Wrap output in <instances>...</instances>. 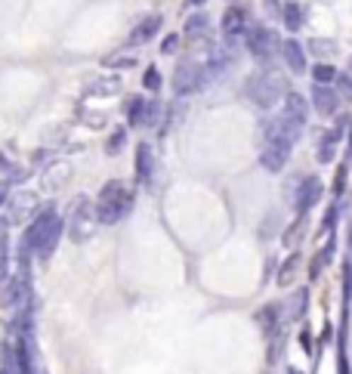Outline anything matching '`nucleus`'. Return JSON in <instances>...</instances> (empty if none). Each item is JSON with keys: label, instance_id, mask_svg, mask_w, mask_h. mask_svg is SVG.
I'll use <instances>...</instances> for the list:
<instances>
[{"label": "nucleus", "instance_id": "1", "mask_svg": "<svg viewBox=\"0 0 352 374\" xmlns=\"http://www.w3.org/2000/svg\"><path fill=\"white\" fill-rule=\"evenodd\" d=\"M65 232V220L56 214V208H44L31 217V223L22 229L19 254H31L40 263H47L59 248V238Z\"/></svg>", "mask_w": 352, "mask_h": 374}, {"label": "nucleus", "instance_id": "26", "mask_svg": "<svg viewBox=\"0 0 352 374\" xmlns=\"http://www.w3.org/2000/svg\"><path fill=\"white\" fill-rule=\"evenodd\" d=\"M142 87L152 93V96H158L161 93V87H164V78H161V72L154 65H149L145 68V74H142Z\"/></svg>", "mask_w": 352, "mask_h": 374}, {"label": "nucleus", "instance_id": "3", "mask_svg": "<svg viewBox=\"0 0 352 374\" xmlns=\"http://www.w3.org/2000/svg\"><path fill=\"white\" fill-rule=\"evenodd\" d=\"M288 78H281L278 72H256L244 81V96L254 102L256 108H276L281 99L288 96Z\"/></svg>", "mask_w": 352, "mask_h": 374}, {"label": "nucleus", "instance_id": "37", "mask_svg": "<svg viewBox=\"0 0 352 374\" xmlns=\"http://www.w3.org/2000/svg\"><path fill=\"white\" fill-rule=\"evenodd\" d=\"M266 4H269V6H272V10H276V0H266Z\"/></svg>", "mask_w": 352, "mask_h": 374}, {"label": "nucleus", "instance_id": "23", "mask_svg": "<svg viewBox=\"0 0 352 374\" xmlns=\"http://www.w3.org/2000/svg\"><path fill=\"white\" fill-rule=\"evenodd\" d=\"M303 232H306V217H297L294 223H290V229L285 235H281V242H285V248H290L294 251L300 242H303Z\"/></svg>", "mask_w": 352, "mask_h": 374}, {"label": "nucleus", "instance_id": "34", "mask_svg": "<svg viewBox=\"0 0 352 374\" xmlns=\"http://www.w3.org/2000/svg\"><path fill=\"white\" fill-rule=\"evenodd\" d=\"M10 180H0V208H4V204H10Z\"/></svg>", "mask_w": 352, "mask_h": 374}, {"label": "nucleus", "instance_id": "19", "mask_svg": "<svg viewBox=\"0 0 352 374\" xmlns=\"http://www.w3.org/2000/svg\"><path fill=\"white\" fill-rule=\"evenodd\" d=\"M297 276H300V254L290 251L288 257H285V263L278 266V272H276V285L278 288H290V285L297 282Z\"/></svg>", "mask_w": 352, "mask_h": 374}, {"label": "nucleus", "instance_id": "14", "mask_svg": "<svg viewBox=\"0 0 352 374\" xmlns=\"http://www.w3.org/2000/svg\"><path fill=\"white\" fill-rule=\"evenodd\" d=\"M161 22H164V19H161L158 13L142 16V19L130 28V34H127V44H130V47H142V44H149V40L154 38V34L161 31Z\"/></svg>", "mask_w": 352, "mask_h": 374}, {"label": "nucleus", "instance_id": "36", "mask_svg": "<svg viewBox=\"0 0 352 374\" xmlns=\"http://www.w3.org/2000/svg\"><path fill=\"white\" fill-rule=\"evenodd\" d=\"M201 4H208V0H186V6H201Z\"/></svg>", "mask_w": 352, "mask_h": 374}, {"label": "nucleus", "instance_id": "41", "mask_svg": "<svg viewBox=\"0 0 352 374\" xmlns=\"http://www.w3.org/2000/svg\"><path fill=\"white\" fill-rule=\"evenodd\" d=\"M38 374H44V371H38Z\"/></svg>", "mask_w": 352, "mask_h": 374}, {"label": "nucleus", "instance_id": "21", "mask_svg": "<svg viewBox=\"0 0 352 374\" xmlns=\"http://www.w3.org/2000/svg\"><path fill=\"white\" fill-rule=\"evenodd\" d=\"M142 112H145V99L142 96H127V102H124L127 127H140L142 124Z\"/></svg>", "mask_w": 352, "mask_h": 374}, {"label": "nucleus", "instance_id": "11", "mask_svg": "<svg viewBox=\"0 0 352 374\" xmlns=\"http://www.w3.org/2000/svg\"><path fill=\"white\" fill-rule=\"evenodd\" d=\"M222 38L226 40H235V38H244L247 25H251V10H247L244 4H229L226 10H222Z\"/></svg>", "mask_w": 352, "mask_h": 374}, {"label": "nucleus", "instance_id": "12", "mask_svg": "<svg viewBox=\"0 0 352 374\" xmlns=\"http://www.w3.org/2000/svg\"><path fill=\"white\" fill-rule=\"evenodd\" d=\"M346 124L349 118H340L334 127H328L322 136H319V149H315V158H319V164H331L334 158H337V149L343 142V133H346Z\"/></svg>", "mask_w": 352, "mask_h": 374}, {"label": "nucleus", "instance_id": "7", "mask_svg": "<svg viewBox=\"0 0 352 374\" xmlns=\"http://www.w3.org/2000/svg\"><path fill=\"white\" fill-rule=\"evenodd\" d=\"M319 201H322V180H319V176L306 174V176H300V180L290 186V204H294L297 217H306Z\"/></svg>", "mask_w": 352, "mask_h": 374}, {"label": "nucleus", "instance_id": "27", "mask_svg": "<svg viewBox=\"0 0 352 374\" xmlns=\"http://www.w3.org/2000/svg\"><path fill=\"white\" fill-rule=\"evenodd\" d=\"M124 142H127V127H118V130L106 140V152H108V155H121Z\"/></svg>", "mask_w": 352, "mask_h": 374}, {"label": "nucleus", "instance_id": "28", "mask_svg": "<svg viewBox=\"0 0 352 374\" xmlns=\"http://www.w3.org/2000/svg\"><path fill=\"white\" fill-rule=\"evenodd\" d=\"M161 102L158 99H152V102H145V112H142V124L145 127H158V121H161Z\"/></svg>", "mask_w": 352, "mask_h": 374}, {"label": "nucleus", "instance_id": "22", "mask_svg": "<svg viewBox=\"0 0 352 374\" xmlns=\"http://www.w3.org/2000/svg\"><path fill=\"white\" fill-rule=\"evenodd\" d=\"M309 74H312V84H334L340 72L331 62H324V59H322V62H315L312 68H309Z\"/></svg>", "mask_w": 352, "mask_h": 374}, {"label": "nucleus", "instance_id": "24", "mask_svg": "<svg viewBox=\"0 0 352 374\" xmlns=\"http://www.w3.org/2000/svg\"><path fill=\"white\" fill-rule=\"evenodd\" d=\"M111 93H121V78H102V81H96L90 87V96H111Z\"/></svg>", "mask_w": 352, "mask_h": 374}, {"label": "nucleus", "instance_id": "35", "mask_svg": "<svg viewBox=\"0 0 352 374\" xmlns=\"http://www.w3.org/2000/svg\"><path fill=\"white\" fill-rule=\"evenodd\" d=\"M346 158L352 161V121H349V136H346Z\"/></svg>", "mask_w": 352, "mask_h": 374}, {"label": "nucleus", "instance_id": "5", "mask_svg": "<svg viewBox=\"0 0 352 374\" xmlns=\"http://www.w3.org/2000/svg\"><path fill=\"white\" fill-rule=\"evenodd\" d=\"M244 47L247 53H251L256 62H269L272 56H276V50H281V40L276 38V31L266 28V25H247L244 31Z\"/></svg>", "mask_w": 352, "mask_h": 374}, {"label": "nucleus", "instance_id": "16", "mask_svg": "<svg viewBox=\"0 0 352 374\" xmlns=\"http://www.w3.org/2000/svg\"><path fill=\"white\" fill-rule=\"evenodd\" d=\"M136 180H140V186H152L154 183V152L149 142H140L136 146Z\"/></svg>", "mask_w": 352, "mask_h": 374}, {"label": "nucleus", "instance_id": "2", "mask_svg": "<svg viewBox=\"0 0 352 374\" xmlns=\"http://www.w3.org/2000/svg\"><path fill=\"white\" fill-rule=\"evenodd\" d=\"M133 204H136L133 189H127L121 180L106 183V186H102V192H99V198H96V220H99V226H118L133 210Z\"/></svg>", "mask_w": 352, "mask_h": 374}, {"label": "nucleus", "instance_id": "40", "mask_svg": "<svg viewBox=\"0 0 352 374\" xmlns=\"http://www.w3.org/2000/svg\"><path fill=\"white\" fill-rule=\"evenodd\" d=\"M349 72H352V56H349Z\"/></svg>", "mask_w": 352, "mask_h": 374}, {"label": "nucleus", "instance_id": "10", "mask_svg": "<svg viewBox=\"0 0 352 374\" xmlns=\"http://www.w3.org/2000/svg\"><path fill=\"white\" fill-rule=\"evenodd\" d=\"M290 155H294V146L290 142H278V140H263L260 149V164L269 170V174H281L288 167Z\"/></svg>", "mask_w": 352, "mask_h": 374}, {"label": "nucleus", "instance_id": "29", "mask_svg": "<svg viewBox=\"0 0 352 374\" xmlns=\"http://www.w3.org/2000/svg\"><path fill=\"white\" fill-rule=\"evenodd\" d=\"M102 65H106V68H133V65H136V56H127V53H121V56H108Z\"/></svg>", "mask_w": 352, "mask_h": 374}, {"label": "nucleus", "instance_id": "15", "mask_svg": "<svg viewBox=\"0 0 352 374\" xmlns=\"http://www.w3.org/2000/svg\"><path fill=\"white\" fill-rule=\"evenodd\" d=\"M306 47L300 44L297 38H288V40H281V59H285V65H288V72L290 74H303L309 62H306Z\"/></svg>", "mask_w": 352, "mask_h": 374}, {"label": "nucleus", "instance_id": "4", "mask_svg": "<svg viewBox=\"0 0 352 374\" xmlns=\"http://www.w3.org/2000/svg\"><path fill=\"white\" fill-rule=\"evenodd\" d=\"M99 220H96V201H90L87 195H77L72 204V214H68V235L74 238V244L87 242L96 232Z\"/></svg>", "mask_w": 352, "mask_h": 374}, {"label": "nucleus", "instance_id": "30", "mask_svg": "<svg viewBox=\"0 0 352 374\" xmlns=\"http://www.w3.org/2000/svg\"><path fill=\"white\" fill-rule=\"evenodd\" d=\"M337 93L340 96H346V99H352V72H343V74H337Z\"/></svg>", "mask_w": 352, "mask_h": 374}, {"label": "nucleus", "instance_id": "32", "mask_svg": "<svg viewBox=\"0 0 352 374\" xmlns=\"http://www.w3.org/2000/svg\"><path fill=\"white\" fill-rule=\"evenodd\" d=\"M337 217H340V208H337V204H331L328 214H324V220H322V235L324 232H334V226H337Z\"/></svg>", "mask_w": 352, "mask_h": 374}, {"label": "nucleus", "instance_id": "39", "mask_svg": "<svg viewBox=\"0 0 352 374\" xmlns=\"http://www.w3.org/2000/svg\"><path fill=\"white\" fill-rule=\"evenodd\" d=\"M229 4H242V0H229Z\"/></svg>", "mask_w": 352, "mask_h": 374}, {"label": "nucleus", "instance_id": "38", "mask_svg": "<svg viewBox=\"0 0 352 374\" xmlns=\"http://www.w3.org/2000/svg\"><path fill=\"white\" fill-rule=\"evenodd\" d=\"M288 374H300V371L297 368H288Z\"/></svg>", "mask_w": 352, "mask_h": 374}, {"label": "nucleus", "instance_id": "17", "mask_svg": "<svg viewBox=\"0 0 352 374\" xmlns=\"http://www.w3.org/2000/svg\"><path fill=\"white\" fill-rule=\"evenodd\" d=\"M309 102H306V96H300V93H294V90H288V96L281 99V112H285L288 118H294V121H300L306 127V121H309Z\"/></svg>", "mask_w": 352, "mask_h": 374}, {"label": "nucleus", "instance_id": "6", "mask_svg": "<svg viewBox=\"0 0 352 374\" xmlns=\"http://www.w3.org/2000/svg\"><path fill=\"white\" fill-rule=\"evenodd\" d=\"M204 84H208V74H204V65H198L195 59H183L174 68V96L186 99L192 93H198Z\"/></svg>", "mask_w": 352, "mask_h": 374}, {"label": "nucleus", "instance_id": "20", "mask_svg": "<svg viewBox=\"0 0 352 374\" xmlns=\"http://www.w3.org/2000/svg\"><path fill=\"white\" fill-rule=\"evenodd\" d=\"M281 22H285V28L290 34H297L306 25V10L297 4V0H288V4L281 6Z\"/></svg>", "mask_w": 352, "mask_h": 374}, {"label": "nucleus", "instance_id": "8", "mask_svg": "<svg viewBox=\"0 0 352 374\" xmlns=\"http://www.w3.org/2000/svg\"><path fill=\"white\" fill-rule=\"evenodd\" d=\"M300 136H303V124L294 121V118H288L285 112H278L276 118H269V121L263 124V140H278V142L297 146Z\"/></svg>", "mask_w": 352, "mask_h": 374}, {"label": "nucleus", "instance_id": "25", "mask_svg": "<svg viewBox=\"0 0 352 374\" xmlns=\"http://www.w3.org/2000/svg\"><path fill=\"white\" fill-rule=\"evenodd\" d=\"M306 53H315L319 59H328L337 53V40H322V38H315V40H309L306 44Z\"/></svg>", "mask_w": 352, "mask_h": 374}, {"label": "nucleus", "instance_id": "9", "mask_svg": "<svg viewBox=\"0 0 352 374\" xmlns=\"http://www.w3.org/2000/svg\"><path fill=\"white\" fill-rule=\"evenodd\" d=\"M340 102H343V96L337 93V87H334V84H312V93H309V106H312L322 118H337L340 115Z\"/></svg>", "mask_w": 352, "mask_h": 374}, {"label": "nucleus", "instance_id": "18", "mask_svg": "<svg viewBox=\"0 0 352 374\" xmlns=\"http://www.w3.org/2000/svg\"><path fill=\"white\" fill-rule=\"evenodd\" d=\"M208 31H210L208 13H192V16L186 19V25H183V38L192 40V44H198L201 38H208Z\"/></svg>", "mask_w": 352, "mask_h": 374}, {"label": "nucleus", "instance_id": "33", "mask_svg": "<svg viewBox=\"0 0 352 374\" xmlns=\"http://www.w3.org/2000/svg\"><path fill=\"white\" fill-rule=\"evenodd\" d=\"M346 170H349V158L346 161H343V164H340V170H337V183H334V192H343V186H346Z\"/></svg>", "mask_w": 352, "mask_h": 374}, {"label": "nucleus", "instance_id": "31", "mask_svg": "<svg viewBox=\"0 0 352 374\" xmlns=\"http://www.w3.org/2000/svg\"><path fill=\"white\" fill-rule=\"evenodd\" d=\"M179 44H183V38H179L176 31H174V34H167V38L161 40V53H164V56H174L176 50H179Z\"/></svg>", "mask_w": 352, "mask_h": 374}, {"label": "nucleus", "instance_id": "13", "mask_svg": "<svg viewBox=\"0 0 352 374\" xmlns=\"http://www.w3.org/2000/svg\"><path fill=\"white\" fill-rule=\"evenodd\" d=\"M256 328L263 331V337H278L281 334V322H285V310L281 303H266L263 310H256Z\"/></svg>", "mask_w": 352, "mask_h": 374}]
</instances>
